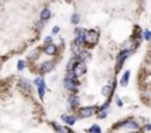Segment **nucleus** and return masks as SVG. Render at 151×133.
<instances>
[{"label":"nucleus","mask_w":151,"mask_h":133,"mask_svg":"<svg viewBox=\"0 0 151 133\" xmlns=\"http://www.w3.org/2000/svg\"><path fill=\"white\" fill-rule=\"evenodd\" d=\"M145 130H147V132H151V123H148V124L145 126Z\"/></svg>","instance_id":"32"},{"label":"nucleus","mask_w":151,"mask_h":133,"mask_svg":"<svg viewBox=\"0 0 151 133\" xmlns=\"http://www.w3.org/2000/svg\"><path fill=\"white\" fill-rule=\"evenodd\" d=\"M144 38H145V40H148V42H151V31H148V30H147V31L144 33Z\"/></svg>","instance_id":"26"},{"label":"nucleus","mask_w":151,"mask_h":133,"mask_svg":"<svg viewBox=\"0 0 151 133\" xmlns=\"http://www.w3.org/2000/svg\"><path fill=\"white\" fill-rule=\"evenodd\" d=\"M50 43H52V37H50V36L45 37V46H47V45H50Z\"/></svg>","instance_id":"29"},{"label":"nucleus","mask_w":151,"mask_h":133,"mask_svg":"<svg viewBox=\"0 0 151 133\" xmlns=\"http://www.w3.org/2000/svg\"><path fill=\"white\" fill-rule=\"evenodd\" d=\"M19 86H21V87H22L24 90H27V92H28V90L31 89V83L28 82V80H25V78H22L21 82H19Z\"/></svg>","instance_id":"21"},{"label":"nucleus","mask_w":151,"mask_h":133,"mask_svg":"<svg viewBox=\"0 0 151 133\" xmlns=\"http://www.w3.org/2000/svg\"><path fill=\"white\" fill-rule=\"evenodd\" d=\"M96 115H98V118H107V115H108V108H105V106H101L99 108V111L96 112Z\"/></svg>","instance_id":"18"},{"label":"nucleus","mask_w":151,"mask_h":133,"mask_svg":"<svg viewBox=\"0 0 151 133\" xmlns=\"http://www.w3.org/2000/svg\"><path fill=\"white\" fill-rule=\"evenodd\" d=\"M128 133H141L139 130H132V132H128Z\"/></svg>","instance_id":"33"},{"label":"nucleus","mask_w":151,"mask_h":133,"mask_svg":"<svg viewBox=\"0 0 151 133\" xmlns=\"http://www.w3.org/2000/svg\"><path fill=\"white\" fill-rule=\"evenodd\" d=\"M129 78H130V71L128 70L124 74H123V77H121V80H120V86L121 87H126L128 86V83H129Z\"/></svg>","instance_id":"13"},{"label":"nucleus","mask_w":151,"mask_h":133,"mask_svg":"<svg viewBox=\"0 0 151 133\" xmlns=\"http://www.w3.org/2000/svg\"><path fill=\"white\" fill-rule=\"evenodd\" d=\"M114 90H116V84H107V86L102 87V95L105 98H111V95L114 93Z\"/></svg>","instance_id":"9"},{"label":"nucleus","mask_w":151,"mask_h":133,"mask_svg":"<svg viewBox=\"0 0 151 133\" xmlns=\"http://www.w3.org/2000/svg\"><path fill=\"white\" fill-rule=\"evenodd\" d=\"M59 31H61V28H59V27H58V25H55V27H54V28H52V34H58Z\"/></svg>","instance_id":"30"},{"label":"nucleus","mask_w":151,"mask_h":133,"mask_svg":"<svg viewBox=\"0 0 151 133\" xmlns=\"http://www.w3.org/2000/svg\"><path fill=\"white\" fill-rule=\"evenodd\" d=\"M98 40H99V33H98L96 30H89V31H86V43L89 45V46L96 45Z\"/></svg>","instance_id":"3"},{"label":"nucleus","mask_w":151,"mask_h":133,"mask_svg":"<svg viewBox=\"0 0 151 133\" xmlns=\"http://www.w3.org/2000/svg\"><path fill=\"white\" fill-rule=\"evenodd\" d=\"M61 120H62V121H64L68 127H71V126H74V124H76V121H77V115L62 114V115H61Z\"/></svg>","instance_id":"7"},{"label":"nucleus","mask_w":151,"mask_h":133,"mask_svg":"<svg viewBox=\"0 0 151 133\" xmlns=\"http://www.w3.org/2000/svg\"><path fill=\"white\" fill-rule=\"evenodd\" d=\"M74 74L77 75V77H80V75H83V74H86V71H87V66H86V64L84 62H82V61H79L77 62V65L74 66Z\"/></svg>","instance_id":"8"},{"label":"nucleus","mask_w":151,"mask_h":133,"mask_svg":"<svg viewBox=\"0 0 151 133\" xmlns=\"http://www.w3.org/2000/svg\"><path fill=\"white\" fill-rule=\"evenodd\" d=\"M99 111V106L93 105V106H84V108H79L77 111V118H87L92 117L93 114H96Z\"/></svg>","instance_id":"1"},{"label":"nucleus","mask_w":151,"mask_h":133,"mask_svg":"<svg viewBox=\"0 0 151 133\" xmlns=\"http://www.w3.org/2000/svg\"><path fill=\"white\" fill-rule=\"evenodd\" d=\"M65 78H70V80H74V82H79V77L74 74V71H67V75Z\"/></svg>","instance_id":"23"},{"label":"nucleus","mask_w":151,"mask_h":133,"mask_svg":"<svg viewBox=\"0 0 151 133\" xmlns=\"http://www.w3.org/2000/svg\"><path fill=\"white\" fill-rule=\"evenodd\" d=\"M77 62H79V58H77V56H73V58L68 61V64H67V71H73L74 66L77 65Z\"/></svg>","instance_id":"15"},{"label":"nucleus","mask_w":151,"mask_h":133,"mask_svg":"<svg viewBox=\"0 0 151 133\" xmlns=\"http://www.w3.org/2000/svg\"><path fill=\"white\" fill-rule=\"evenodd\" d=\"M64 87L76 95V93L79 92V82H74V80H70V78H64Z\"/></svg>","instance_id":"5"},{"label":"nucleus","mask_w":151,"mask_h":133,"mask_svg":"<svg viewBox=\"0 0 151 133\" xmlns=\"http://www.w3.org/2000/svg\"><path fill=\"white\" fill-rule=\"evenodd\" d=\"M34 86L36 87H42V86H46V82H45V77L43 75H39L37 78H34Z\"/></svg>","instance_id":"17"},{"label":"nucleus","mask_w":151,"mask_h":133,"mask_svg":"<svg viewBox=\"0 0 151 133\" xmlns=\"http://www.w3.org/2000/svg\"><path fill=\"white\" fill-rule=\"evenodd\" d=\"M82 50H83V49H82V46L76 45V43H73V45H71V52L74 53V56H79Z\"/></svg>","instance_id":"20"},{"label":"nucleus","mask_w":151,"mask_h":133,"mask_svg":"<svg viewBox=\"0 0 151 133\" xmlns=\"http://www.w3.org/2000/svg\"><path fill=\"white\" fill-rule=\"evenodd\" d=\"M45 24H46L45 21H39V22H37V25H36V27H37V30H43Z\"/></svg>","instance_id":"27"},{"label":"nucleus","mask_w":151,"mask_h":133,"mask_svg":"<svg viewBox=\"0 0 151 133\" xmlns=\"http://www.w3.org/2000/svg\"><path fill=\"white\" fill-rule=\"evenodd\" d=\"M50 16H52V13H50V9L49 8H45L43 10H42V13H40V21H49L50 19Z\"/></svg>","instance_id":"11"},{"label":"nucleus","mask_w":151,"mask_h":133,"mask_svg":"<svg viewBox=\"0 0 151 133\" xmlns=\"http://www.w3.org/2000/svg\"><path fill=\"white\" fill-rule=\"evenodd\" d=\"M37 92H39V98H40V99H43V98H45V93H46V86L37 87Z\"/></svg>","instance_id":"24"},{"label":"nucleus","mask_w":151,"mask_h":133,"mask_svg":"<svg viewBox=\"0 0 151 133\" xmlns=\"http://www.w3.org/2000/svg\"><path fill=\"white\" fill-rule=\"evenodd\" d=\"M116 104H117L119 106H121V105H123V102H121V99H120L119 96H116Z\"/></svg>","instance_id":"31"},{"label":"nucleus","mask_w":151,"mask_h":133,"mask_svg":"<svg viewBox=\"0 0 151 133\" xmlns=\"http://www.w3.org/2000/svg\"><path fill=\"white\" fill-rule=\"evenodd\" d=\"M55 68V62H52V61H47V62H43V65H42V68H40V71L42 73H50Z\"/></svg>","instance_id":"10"},{"label":"nucleus","mask_w":151,"mask_h":133,"mask_svg":"<svg viewBox=\"0 0 151 133\" xmlns=\"http://www.w3.org/2000/svg\"><path fill=\"white\" fill-rule=\"evenodd\" d=\"M126 127H129V129H132V130H139L141 129V123H138L136 120H129L128 121V126Z\"/></svg>","instance_id":"16"},{"label":"nucleus","mask_w":151,"mask_h":133,"mask_svg":"<svg viewBox=\"0 0 151 133\" xmlns=\"http://www.w3.org/2000/svg\"><path fill=\"white\" fill-rule=\"evenodd\" d=\"M71 22H73L74 25L80 22V15H79V13H74V15L71 16Z\"/></svg>","instance_id":"25"},{"label":"nucleus","mask_w":151,"mask_h":133,"mask_svg":"<svg viewBox=\"0 0 151 133\" xmlns=\"http://www.w3.org/2000/svg\"><path fill=\"white\" fill-rule=\"evenodd\" d=\"M68 133H76V132H73V130H70V129H68Z\"/></svg>","instance_id":"34"},{"label":"nucleus","mask_w":151,"mask_h":133,"mask_svg":"<svg viewBox=\"0 0 151 133\" xmlns=\"http://www.w3.org/2000/svg\"><path fill=\"white\" fill-rule=\"evenodd\" d=\"M87 132H89V133H102V130H101V127H99L98 124L91 126L89 129H87Z\"/></svg>","instance_id":"22"},{"label":"nucleus","mask_w":151,"mask_h":133,"mask_svg":"<svg viewBox=\"0 0 151 133\" xmlns=\"http://www.w3.org/2000/svg\"><path fill=\"white\" fill-rule=\"evenodd\" d=\"M74 43L83 46L86 45V30L84 28H76V38H74Z\"/></svg>","instance_id":"4"},{"label":"nucleus","mask_w":151,"mask_h":133,"mask_svg":"<svg viewBox=\"0 0 151 133\" xmlns=\"http://www.w3.org/2000/svg\"><path fill=\"white\" fill-rule=\"evenodd\" d=\"M133 53V50L132 49H123L119 55H117V65H116V71H119L120 68H121V65H123V62H124V59H128L130 55Z\"/></svg>","instance_id":"2"},{"label":"nucleus","mask_w":151,"mask_h":133,"mask_svg":"<svg viewBox=\"0 0 151 133\" xmlns=\"http://www.w3.org/2000/svg\"><path fill=\"white\" fill-rule=\"evenodd\" d=\"M67 102H68V106H70L71 110H79V108H80V99H79L77 96H76L74 93L68 96Z\"/></svg>","instance_id":"6"},{"label":"nucleus","mask_w":151,"mask_h":133,"mask_svg":"<svg viewBox=\"0 0 151 133\" xmlns=\"http://www.w3.org/2000/svg\"><path fill=\"white\" fill-rule=\"evenodd\" d=\"M50 124H52V127L55 129L56 133H68V127H62V126H59L56 123H50Z\"/></svg>","instance_id":"19"},{"label":"nucleus","mask_w":151,"mask_h":133,"mask_svg":"<svg viewBox=\"0 0 151 133\" xmlns=\"http://www.w3.org/2000/svg\"><path fill=\"white\" fill-rule=\"evenodd\" d=\"M77 58H79V61L84 62V61H87V59H91V52H89V50H86V49H83Z\"/></svg>","instance_id":"14"},{"label":"nucleus","mask_w":151,"mask_h":133,"mask_svg":"<svg viewBox=\"0 0 151 133\" xmlns=\"http://www.w3.org/2000/svg\"><path fill=\"white\" fill-rule=\"evenodd\" d=\"M24 68H25V62H24V61H19V62H18V70L22 71Z\"/></svg>","instance_id":"28"},{"label":"nucleus","mask_w":151,"mask_h":133,"mask_svg":"<svg viewBox=\"0 0 151 133\" xmlns=\"http://www.w3.org/2000/svg\"><path fill=\"white\" fill-rule=\"evenodd\" d=\"M56 52H58V47H56L54 43L45 46V53H46V55H55Z\"/></svg>","instance_id":"12"}]
</instances>
